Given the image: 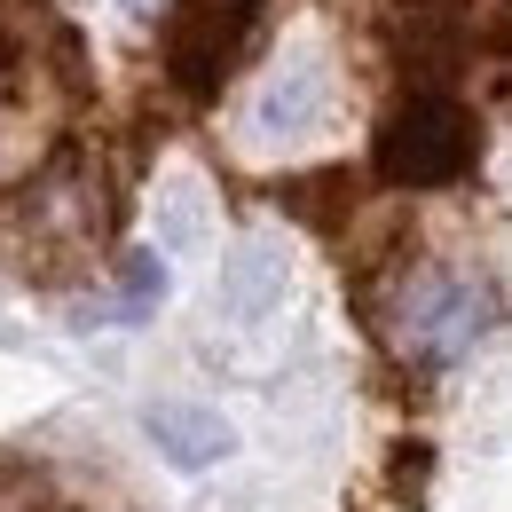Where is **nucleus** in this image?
<instances>
[{"label":"nucleus","mask_w":512,"mask_h":512,"mask_svg":"<svg viewBox=\"0 0 512 512\" xmlns=\"http://www.w3.org/2000/svg\"><path fill=\"white\" fill-rule=\"evenodd\" d=\"M426 465H434L426 442H394V497H426Z\"/></svg>","instance_id":"6e6552de"},{"label":"nucleus","mask_w":512,"mask_h":512,"mask_svg":"<svg viewBox=\"0 0 512 512\" xmlns=\"http://www.w3.org/2000/svg\"><path fill=\"white\" fill-rule=\"evenodd\" d=\"M127 8H158V0H127Z\"/></svg>","instance_id":"1a4fd4ad"},{"label":"nucleus","mask_w":512,"mask_h":512,"mask_svg":"<svg viewBox=\"0 0 512 512\" xmlns=\"http://www.w3.org/2000/svg\"><path fill=\"white\" fill-rule=\"evenodd\" d=\"M119 190L87 142H64L32 182L0 197V268L24 284H71L111 253Z\"/></svg>","instance_id":"f257e3e1"},{"label":"nucleus","mask_w":512,"mask_h":512,"mask_svg":"<svg viewBox=\"0 0 512 512\" xmlns=\"http://www.w3.org/2000/svg\"><path fill=\"white\" fill-rule=\"evenodd\" d=\"M260 0H166V71L190 103H213L229 64L245 56Z\"/></svg>","instance_id":"7ed1b4c3"},{"label":"nucleus","mask_w":512,"mask_h":512,"mask_svg":"<svg viewBox=\"0 0 512 512\" xmlns=\"http://www.w3.org/2000/svg\"><path fill=\"white\" fill-rule=\"evenodd\" d=\"M0 512H48V481L16 457H0Z\"/></svg>","instance_id":"423d86ee"},{"label":"nucleus","mask_w":512,"mask_h":512,"mask_svg":"<svg viewBox=\"0 0 512 512\" xmlns=\"http://www.w3.org/2000/svg\"><path fill=\"white\" fill-rule=\"evenodd\" d=\"M158 292H166V268H158L150 253H134V260H127V300H119V316H142Z\"/></svg>","instance_id":"0eeeda50"},{"label":"nucleus","mask_w":512,"mask_h":512,"mask_svg":"<svg viewBox=\"0 0 512 512\" xmlns=\"http://www.w3.org/2000/svg\"><path fill=\"white\" fill-rule=\"evenodd\" d=\"M142 426H150V442L166 449L182 473H205V465H221L229 457V418L221 410H205V402H150L142 410Z\"/></svg>","instance_id":"39448f33"},{"label":"nucleus","mask_w":512,"mask_h":512,"mask_svg":"<svg viewBox=\"0 0 512 512\" xmlns=\"http://www.w3.org/2000/svg\"><path fill=\"white\" fill-rule=\"evenodd\" d=\"M489 323H497V292L481 276H442L434 268L402 292V347L418 363H457Z\"/></svg>","instance_id":"20e7f679"},{"label":"nucleus","mask_w":512,"mask_h":512,"mask_svg":"<svg viewBox=\"0 0 512 512\" xmlns=\"http://www.w3.org/2000/svg\"><path fill=\"white\" fill-rule=\"evenodd\" d=\"M473 158H481V127L449 87L402 95L386 111L379 142H371V174L386 190H449V182L473 174Z\"/></svg>","instance_id":"f03ea898"},{"label":"nucleus","mask_w":512,"mask_h":512,"mask_svg":"<svg viewBox=\"0 0 512 512\" xmlns=\"http://www.w3.org/2000/svg\"><path fill=\"white\" fill-rule=\"evenodd\" d=\"M48 512H64V505H48Z\"/></svg>","instance_id":"9d476101"}]
</instances>
